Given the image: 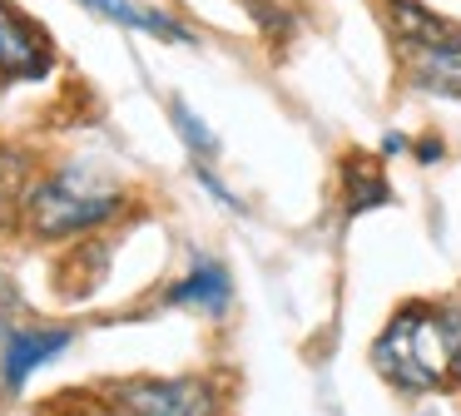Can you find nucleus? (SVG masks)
<instances>
[{
	"label": "nucleus",
	"instance_id": "nucleus-1",
	"mask_svg": "<svg viewBox=\"0 0 461 416\" xmlns=\"http://www.w3.org/2000/svg\"><path fill=\"white\" fill-rule=\"evenodd\" d=\"M377 366L397 386L427 392V386L447 382L451 372L461 376V307H431L411 303L387 322L377 337Z\"/></svg>",
	"mask_w": 461,
	"mask_h": 416
},
{
	"label": "nucleus",
	"instance_id": "nucleus-6",
	"mask_svg": "<svg viewBox=\"0 0 461 416\" xmlns=\"http://www.w3.org/2000/svg\"><path fill=\"white\" fill-rule=\"evenodd\" d=\"M70 337L65 332H11L0 342V372H5V386H25V376L35 366H45L50 357L65 352Z\"/></svg>",
	"mask_w": 461,
	"mask_h": 416
},
{
	"label": "nucleus",
	"instance_id": "nucleus-8",
	"mask_svg": "<svg viewBox=\"0 0 461 416\" xmlns=\"http://www.w3.org/2000/svg\"><path fill=\"white\" fill-rule=\"evenodd\" d=\"M85 5H95L100 15H114L120 25H134V30H144V35L189 40V30H184V25H174V20H169V15H159V10H144V5H134V0H85Z\"/></svg>",
	"mask_w": 461,
	"mask_h": 416
},
{
	"label": "nucleus",
	"instance_id": "nucleus-4",
	"mask_svg": "<svg viewBox=\"0 0 461 416\" xmlns=\"http://www.w3.org/2000/svg\"><path fill=\"white\" fill-rule=\"evenodd\" d=\"M130 416H219V392L203 376H134L114 386Z\"/></svg>",
	"mask_w": 461,
	"mask_h": 416
},
{
	"label": "nucleus",
	"instance_id": "nucleus-2",
	"mask_svg": "<svg viewBox=\"0 0 461 416\" xmlns=\"http://www.w3.org/2000/svg\"><path fill=\"white\" fill-rule=\"evenodd\" d=\"M392 25H397L402 55L411 59V75L427 89L461 99V30L447 25L441 15L421 10L417 0H392Z\"/></svg>",
	"mask_w": 461,
	"mask_h": 416
},
{
	"label": "nucleus",
	"instance_id": "nucleus-3",
	"mask_svg": "<svg viewBox=\"0 0 461 416\" xmlns=\"http://www.w3.org/2000/svg\"><path fill=\"white\" fill-rule=\"evenodd\" d=\"M120 208V194L110 184H95L85 174H60V178H45V184L31 188L25 198V218L41 238H65V233H80L90 223H104V218Z\"/></svg>",
	"mask_w": 461,
	"mask_h": 416
},
{
	"label": "nucleus",
	"instance_id": "nucleus-7",
	"mask_svg": "<svg viewBox=\"0 0 461 416\" xmlns=\"http://www.w3.org/2000/svg\"><path fill=\"white\" fill-rule=\"evenodd\" d=\"M169 297H174V303H194V307H209V312H223V307H229V277H223L219 263L203 258V263L194 267V273L184 277Z\"/></svg>",
	"mask_w": 461,
	"mask_h": 416
},
{
	"label": "nucleus",
	"instance_id": "nucleus-9",
	"mask_svg": "<svg viewBox=\"0 0 461 416\" xmlns=\"http://www.w3.org/2000/svg\"><path fill=\"white\" fill-rule=\"evenodd\" d=\"M387 198V184H382L372 168H357L352 174V208H367V203H382Z\"/></svg>",
	"mask_w": 461,
	"mask_h": 416
},
{
	"label": "nucleus",
	"instance_id": "nucleus-10",
	"mask_svg": "<svg viewBox=\"0 0 461 416\" xmlns=\"http://www.w3.org/2000/svg\"><path fill=\"white\" fill-rule=\"evenodd\" d=\"M174 124L184 129V144H189V149H199V154H213V134H209V129H203L184 104H174Z\"/></svg>",
	"mask_w": 461,
	"mask_h": 416
},
{
	"label": "nucleus",
	"instance_id": "nucleus-11",
	"mask_svg": "<svg viewBox=\"0 0 461 416\" xmlns=\"http://www.w3.org/2000/svg\"><path fill=\"white\" fill-rule=\"evenodd\" d=\"M70 416H120V411H110V406H80V411H70ZM130 416V411H124Z\"/></svg>",
	"mask_w": 461,
	"mask_h": 416
},
{
	"label": "nucleus",
	"instance_id": "nucleus-5",
	"mask_svg": "<svg viewBox=\"0 0 461 416\" xmlns=\"http://www.w3.org/2000/svg\"><path fill=\"white\" fill-rule=\"evenodd\" d=\"M50 69V50L35 40V30L0 0V75L5 79H35Z\"/></svg>",
	"mask_w": 461,
	"mask_h": 416
}]
</instances>
